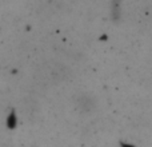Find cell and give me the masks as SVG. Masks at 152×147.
Instances as JSON below:
<instances>
[{"label": "cell", "mask_w": 152, "mask_h": 147, "mask_svg": "<svg viewBox=\"0 0 152 147\" xmlns=\"http://www.w3.org/2000/svg\"><path fill=\"white\" fill-rule=\"evenodd\" d=\"M76 104H77V108L84 112H89L91 110L95 108V99L91 96L89 94H80L76 98Z\"/></svg>", "instance_id": "1"}]
</instances>
